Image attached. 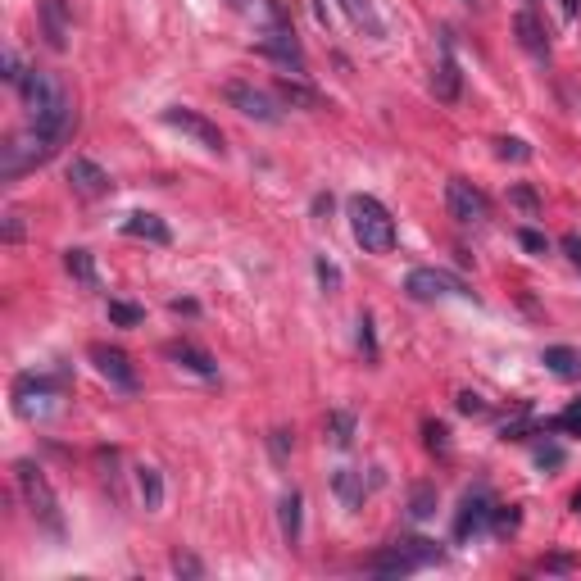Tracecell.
Masks as SVG:
<instances>
[{
    "mask_svg": "<svg viewBox=\"0 0 581 581\" xmlns=\"http://www.w3.org/2000/svg\"><path fill=\"white\" fill-rule=\"evenodd\" d=\"M19 91H23V109H28V119H32V132H41L50 146H60V141L73 132V123H78L69 87H64L55 73L32 69L28 78L19 82Z\"/></svg>",
    "mask_w": 581,
    "mask_h": 581,
    "instance_id": "cell-1",
    "label": "cell"
},
{
    "mask_svg": "<svg viewBox=\"0 0 581 581\" xmlns=\"http://www.w3.org/2000/svg\"><path fill=\"white\" fill-rule=\"evenodd\" d=\"M14 482H19L23 504H28V513L37 518V527H46L50 536H64L60 500H55V486H50V477L41 473L32 459H19V463H14Z\"/></svg>",
    "mask_w": 581,
    "mask_h": 581,
    "instance_id": "cell-2",
    "label": "cell"
},
{
    "mask_svg": "<svg viewBox=\"0 0 581 581\" xmlns=\"http://www.w3.org/2000/svg\"><path fill=\"white\" fill-rule=\"evenodd\" d=\"M350 232H355V241L364 246V255H386V250H395V218L386 214L382 200L373 196H350Z\"/></svg>",
    "mask_w": 581,
    "mask_h": 581,
    "instance_id": "cell-3",
    "label": "cell"
},
{
    "mask_svg": "<svg viewBox=\"0 0 581 581\" xmlns=\"http://www.w3.org/2000/svg\"><path fill=\"white\" fill-rule=\"evenodd\" d=\"M441 559H445L441 545L414 536V541H395V545H386V550H377L373 559H368V568L382 572V577H409V572L432 568V563H441Z\"/></svg>",
    "mask_w": 581,
    "mask_h": 581,
    "instance_id": "cell-4",
    "label": "cell"
},
{
    "mask_svg": "<svg viewBox=\"0 0 581 581\" xmlns=\"http://www.w3.org/2000/svg\"><path fill=\"white\" fill-rule=\"evenodd\" d=\"M55 400H60V386L50 382V377L23 373L19 382H14V414H19V418H28V423L46 418L50 409H55Z\"/></svg>",
    "mask_w": 581,
    "mask_h": 581,
    "instance_id": "cell-5",
    "label": "cell"
},
{
    "mask_svg": "<svg viewBox=\"0 0 581 581\" xmlns=\"http://www.w3.org/2000/svg\"><path fill=\"white\" fill-rule=\"evenodd\" d=\"M223 100L232 109H241L246 119H255V123H282V109H277V100L268 96L264 87H255V82H227Z\"/></svg>",
    "mask_w": 581,
    "mask_h": 581,
    "instance_id": "cell-6",
    "label": "cell"
},
{
    "mask_svg": "<svg viewBox=\"0 0 581 581\" xmlns=\"http://www.w3.org/2000/svg\"><path fill=\"white\" fill-rule=\"evenodd\" d=\"M164 123L168 128H178V132H187L196 146H205L209 155H223V132H218V123H209L205 114H196V109H187V105H168L164 109Z\"/></svg>",
    "mask_w": 581,
    "mask_h": 581,
    "instance_id": "cell-7",
    "label": "cell"
},
{
    "mask_svg": "<svg viewBox=\"0 0 581 581\" xmlns=\"http://www.w3.org/2000/svg\"><path fill=\"white\" fill-rule=\"evenodd\" d=\"M404 291L414 300H445V296H473L468 286L459 282L454 273H445V268H414V273L404 277Z\"/></svg>",
    "mask_w": 581,
    "mask_h": 581,
    "instance_id": "cell-8",
    "label": "cell"
},
{
    "mask_svg": "<svg viewBox=\"0 0 581 581\" xmlns=\"http://www.w3.org/2000/svg\"><path fill=\"white\" fill-rule=\"evenodd\" d=\"M445 209H450V218L454 223H463V227H477L486 218V196L473 187V182H463V178H450L445 182Z\"/></svg>",
    "mask_w": 581,
    "mask_h": 581,
    "instance_id": "cell-9",
    "label": "cell"
},
{
    "mask_svg": "<svg viewBox=\"0 0 581 581\" xmlns=\"http://www.w3.org/2000/svg\"><path fill=\"white\" fill-rule=\"evenodd\" d=\"M91 355V364H96V373L105 377V382H114L119 386V391H137V373H132V359L123 355L119 345H91L87 350Z\"/></svg>",
    "mask_w": 581,
    "mask_h": 581,
    "instance_id": "cell-10",
    "label": "cell"
},
{
    "mask_svg": "<svg viewBox=\"0 0 581 581\" xmlns=\"http://www.w3.org/2000/svg\"><path fill=\"white\" fill-rule=\"evenodd\" d=\"M50 155H55V146H50L41 132H32V137H14L10 146H5V164H0V173H5V178H19L23 168L41 164V159H50Z\"/></svg>",
    "mask_w": 581,
    "mask_h": 581,
    "instance_id": "cell-11",
    "label": "cell"
},
{
    "mask_svg": "<svg viewBox=\"0 0 581 581\" xmlns=\"http://www.w3.org/2000/svg\"><path fill=\"white\" fill-rule=\"evenodd\" d=\"M69 187L78 191V196H87V200H100V196H109L114 191V182H109V173L96 164V159H69Z\"/></svg>",
    "mask_w": 581,
    "mask_h": 581,
    "instance_id": "cell-12",
    "label": "cell"
},
{
    "mask_svg": "<svg viewBox=\"0 0 581 581\" xmlns=\"http://www.w3.org/2000/svg\"><path fill=\"white\" fill-rule=\"evenodd\" d=\"M491 495L486 491H473L468 495V500H463V509H459V518H454V536H459V541H468V536H477L486 527V522H491Z\"/></svg>",
    "mask_w": 581,
    "mask_h": 581,
    "instance_id": "cell-13",
    "label": "cell"
},
{
    "mask_svg": "<svg viewBox=\"0 0 581 581\" xmlns=\"http://www.w3.org/2000/svg\"><path fill=\"white\" fill-rule=\"evenodd\" d=\"M513 37H518V46L532 55V60H550V37H545L541 19H536L532 10H522L518 19H513Z\"/></svg>",
    "mask_w": 581,
    "mask_h": 581,
    "instance_id": "cell-14",
    "label": "cell"
},
{
    "mask_svg": "<svg viewBox=\"0 0 581 581\" xmlns=\"http://www.w3.org/2000/svg\"><path fill=\"white\" fill-rule=\"evenodd\" d=\"M123 237H137V241H155V246H168L173 232L159 214H128L123 218Z\"/></svg>",
    "mask_w": 581,
    "mask_h": 581,
    "instance_id": "cell-15",
    "label": "cell"
},
{
    "mask_svg": "<svg viewBox=\"0 0 581 581\" xmlns=\"http://www.w3.org/2000/svg\"><path fill=\"white\" fill-rule=\"evenodd\" d=\"M259 50L273 55V60H286V64H296V69H305V50H300V41L291 37V28H273L264 41H259Z\"/></svg>",
    "mask_w": 581,
    "mask_h": 581,
    "instance_id": "cell-16",
    "label": "cell"
},
{
    "mask_svg": "<svg viewBox=\"0 0 581 581\" xmlns=\"http://www.w3.org/2000/svg\"><path fill=\"white\" fill-rule=\"evenodd\" d=\"M168 359H173V364H182V368H191V373H200V377H214L218 373V364L214 359L205 355V350H200V345H191V341H173L164 350Z\"/></svg>",
    "mask_w": 581,
    "mask_h": 581,
    "instance_id": "cell-17",
    "label": "cell"
},
{
    "mask_svg": "<svg viewBox=\"0 0 581 581\" xmlns=\"http://www.w3.org/2000/svg\"><path fill=\"white\" fill-rule=\"evenodd\" d=\"M41 23H46L50 50L69 46V10H64V0H46V5H41Z\"/></svg>",
    "mask_w": 581,
    "mask_h": 581,
    "instance_id": "cell-18",
    "label": "cell"
},
{
    "mask_svg": "<svg viewBox=\"0 0 581 581\" xmlns=\"http://www.w3.org/2000/svg\"><path fill=\"white\" fill-rule=\"evenodd\" d=\"M459 87H463V78H459V64H454V55L445 50L441 55V64H436V73H432V91L441 100H459Z\"/></svg>",
    "mask_w": 581,
    "mask_h": 581,
    "instance_id": "cell-19",
    "label": "cell"
},
{
    "mask_svg": "<svg viewBox=\"0 0 581 581\" xmlns=\"http://www.w3.org/2000/svg\"><path fill=\"white\" fill-rule=\"evenodd\" d=\"M277 96L282 100H291V105H300V109H323V96L318 91H309L305 82H296V78H277Z\"/></svg>",
    "mask_w": 581,
    "mask_h": 581,
    "instance_id": "cell-20",
    "label": "cell"
},
{
    "mask_svg": "<svg viewBox=\"0 0 581 581\" xmlns=\"http://www.w3.org/2000/svg\"><path fill=\"white\" fill-rule=\"evenodd\" d=\"M341 5H345V14H350V19L368 32V37H386L382 19H377V10H373V0H341Z\"/></svg>",
    "mask_w": 581,
    "mask_h": 581,
    "instance_id": "cell-21",
    "label": "cell"
},
{
    "mask_svg": "<svg viewBox=\"0 0 581 581\" xmlns=\"http://www.w3.org/2000/svg\"><path fill=\"white\" fill-rule=\"evenodd\" d=\"M137 486H141V504L155 513L164 504V477H159V468H137Z\"/></svg>",
    "mask_w": 581,
    "mask_h": 581,
    "instance_id": "cell-22",
    "label": "cell"
},
{
    "mask_svg": "<svg viewBox=\"0 0 581 581\" xmlns=\"http://www.w3.org/2000/svg\"><path fill=\"white\" fill-rule=\"evenodd\" d=\"M327 436H332L336 450H345V445L355 441V414H345V409H332V414H327Z\"/></svg>",
    "mask_w": 581,
    "mask_h": 581,
    "instance_id": "cell-23",
    "label": "cell"
},
{
    "mask_svg": "<svg viewBox=\"0 0 581 581\" xmlns=\"http://www.w3.org/2000/svg\"><path fill=\"white\" fill-rule=\"evenodd\" d=\"M332 491L341 495L345 509H355V504L364 500V482H359V473H350V468H341V473L332 477Z\"/></svg>",
    "mask_w": 581,
    "mask_h": 581,
    "instance_id": "cell-24",
    "label": "cell"
},
{
    "mask_svg": "<svg viewBox=\"0 0 581 581\" xmlns=\"http://www.w3.org/2000/svg\"><path fill=\"white\" fill-rule=\"evenodd\" d=\"M282 536L286 545H296L300 541V495H282Z\"/></svg>",
    "mask_w": 581,
    "mask_h": 581,
    "instance_id": "cell-25",
    "label": "cell"
},
{
    "mask_svg": "<svg viewBox=\"0 0 581 581\" xmlns=\"http://www.w3.org/2000/svg\"><path fill=\"white\" fill-rule=\"evenodd\" d=\"M64 264H69V273L78 277L82 286H100L96 264H91V255H87V250H69V255H64Z\"/></svg>",
    "mask_w": 581,
    "mask_h": 581,
    "instance_id": "cell-26",
    "label": "cell"
},
{
    "mask_svg": "<svg viewBox=\"0 0 581 581\" xmlns=\"http://www.w3.org/2000/svg\"><path fill=\"white\" fill-rule=\"evenodd\" d=\"M141 318H146V309L128 305V300H109V323H119V327H137Z\"/></svg>",
    "mask_w": 581,
    "mask_h": 581,
    "instance_id": "cell-27",
    "label": "cell"
},
{
    "mask_svg": "<svg viewBox=\"0 0 581 581\" xmlns=\"http://www.w3.org/2000/svg\"><path fill=\"white\" fill-rule=\"evenodd\" d=\"M545 364H550L559 377H572V373H577V355H572V350H563V345L545 350Z\"/></svg>",
    "mask_w": 581,
    "mask_h": 581,
    "instance_id": "cell-28",
    "label": "cell"
},
{
    "mask_svg": "<svg viewBox=\"0 0 581 581\" xmlns=\"http://www.w3.org/2000/svg\"><path fill=\"white\" fill-rule=\"evenodd\" d=\"M409 513H414V518H432V513H436V491H432V486H414Z\"/></svg>",
    "mask_w": 581,
    "mask_h": 581,
    "instance_id": "cell-29",
    "label": "cell"
},
{
    "mask_svg": "<svg viewBox=\"0 0 581 581\" xmlns=\"http://www.w3.org/2000/svg\"><path fill=\"white\" fill-rule=\"evenodd\" d=\"M500 146V159H532V150H527V141H518V137H504V141H495Z\"/></svg>",
    "mask_w": 581,
    "mask_h": 581,
    "instance_id": "cell-30",
    "label": "cell"
},
{
    "mask_svg": "<svg viewBox=\"0 0 581 581\" xmlns=\"http://www.w3.org/2000/svg\"><path fill=\"white\" fill-rule=\"evenodd\" d=\"M318 282H323V291H336V286H341V273H336V264L318 259Z\"/></svg>",
    "mask_w": 581,
    "mask_h": 581,
    "instance_id": "cell-31",
    "label": "cell"
},
{
    "mask_svg": "<svg viewBox=\"0 0 581 581\" xmlns=\"http://www.w3.org/2000/svg\"><path fill=\"white\" fill-rule=\"evenodd\" d=\"M459 409H463V414H473V418H482L486 414V400H482V395H473V391H463L459 395Z\"/></svg>",
    "mask_w": 581,
    "mask_h": 581,
    "instance_id": "cell-32",
    "label": "cell"
},
{
    "mask_svg": "<svg viewBox=\"0 0 581 581\" xmlns=\"http://www.w3.org/2000/svg\"><path fill=\"white\" fill-rule=\"evenodd\" d=\"M173 572H187V577H200V572H205V568H200V563L191 559V554H173Z\"/></svg>",
    "mask_w": 581,
    "mask_h": 581,
    "instance_id": "cell-33",
    "label": "cell"
},
{
    "mask_svg": "<svg viewBox=\"0 0 581 581\" xmlns=\"http://www.w3.org/2000/svg\"><path fill=\"white\" fill-rule=\"evenodd\" d=\"M423 432H427V445H432V450H445V445H450V441H445V436H450V432H445L441 423H427Z\"/></svg>",
    "mask_w": 581,
    "mask_h": 581,
    "instance_id": "cell-34",
    "label": "cell"
},
{
    "mask_svg": "<svg viewBox=\"0 0 581 581\" xmlns=\"http://www.w3.org/2000/svg\"><path fill=\"white\" fill-rule=\"evenodd\" d=\"M359 345H364V350H368V355H373V318H359Z\"/></svg>",
    "mask_w": 581,
    "mask_h": 581,
    "instance_id": "cell-35",
    "label": "cell"
},
{
    "mask_svg": "<svg viewBox=\"0 0 581 581\" xmlns=\"http://www.w3.org/2000/svg\"><path fill=\"white\" fill-rule=\"evenodd\" d=\"M273 459H286V450H291V432H273Z\"/></svg>",
    "mask_w": 581,
    "mask_h": 581,
    "instance_id": "cell-36",
    "label": "cell"
},
{
    "mask_svg": "<svg viewBox=\"0 0 581 581\" xmlns=\"http://www.w3.org/2000/svg\"><path fill=\"white\" fill-rule=\"evenodd\" d=\"M559 427H568V432H577V436H581V404H572L568 414L559 418Z\"/></svg>",
    "mask_w": 581,
    "mask_h": 581,
    "instance_id": "cell-37",
    "label": "cell"
},
{
    "mask_svg": "<svg viewBox=\"0 0 581 581\" xmlns=\"http://www.w3.org/2000/svg\"><path fill=\"white\" fill-rule=\"evenodd\" d=\"M495 527H500V532H513V527H518V509H500L495 513Z\"/></svg>",
    "mask_w": 581,
    "mask_h": 581,
    "instance_id": "cell-38",
    "label": "cell"
},
{
    "mask_svg": "<svg viewBox=\"0 0 581 581\" xmlns=\"http://www.w3.org/2000/svg\"><path fill=\"white\" fill-rule=\"evenodd\" d=\"M518 241H522L527 250H545V237H541V232H518Z\"/></svg>",
    "mask_w": 581,
    "mask_h": 581,
    "instance_id": "cell-39",
    "label": "cell"
},
{
    "mask_svg": "<svg viewBox=\"0 0 581 581\" xmlns=\"http://www.w3.org/2000/svg\"><path fill=\"white\" fill-rule=\"evenodd\" d=\"M23 237V218L10 214V223H5V241H19Z\"/></svg>",
    "mask_w": 581,
    "mask_h": 581,
    "instance_id": "cell-40",
    "label": "cell"
},
{
    "mask_svg": "<svg viewBox=\"0 0 581 581\" xmlns=\"http://www.w3.org/2000/svg\"><path fill=\"white\" fill-rule=\"evenodd\" d=\"M513 200H518V205L527 209V214H532V209H536V196H532V191H527V187H518V191H513Z\"/></svg>",
    "mask_w": 581,
    "mask_h": 581,
    "instance_id": "cell-41",
    "label": "cell"
},
{
    "mask_svg": "<svg viewBox=\"0 0 581 581\" xmlns=\"http://www.w3.org/2000/svg\"><path fill=\"white\" fill-rule=\"evenodd\" d=\"M536 459H541V468H545V463H550V468H554V463H563V450H541V454H536Z\"/></svg>",
    "mask_w": 581,
    "mask_h": 581,
    "instance_id": "cell-42",
    "label": "cell"
},
{
    "mask_svg": "<svg viewBox=\"0 0 581 581\" xmlns=\"http://www.w3.org/2000/svg\"><path fill=\"white\" fill-rule=\"evenodd\" d=\"M563 246H568V255H572V264H581V241H577V237H568V241H563Z\"/></svg>",
    "mask_w": 581,
    "mask_h": 581,
    "instance_id": "cell-43",
    "label": "cell"
},
{
    "mask_svg": "<svg viewBox=\"0 0 581 581\" xmlns=\"http://www.w3.org/2000/svg\"><path fill=\"white\" fill-rule=\"evenodd\" d=\"M545 568H550V572H568L572 559H545Z\"/></svg>",
    "mask_w": 581,
    "mask_h": 581,
    "instance_id": "cell-44",
    "label": "cell"
},
{
    "mask_svg": "<svg viewBox=\"0 0 581 581\" xmlns=\"http://www.w3.org/2000/svg\"><path fill=\"white\" fill-rule=\"evenodd\" d=\"M563 5V14H568V19H577V10H581V0H559Z\"/></svg>",
    "mask_w": 581,
    "mask_h": 581,
    "instance_id": "cell-45",
    "label": "cell"
},
{
    "mask_svg": "<svg viewBox=\"0 0 581 581\" xmlns=\"http://www.w3.org/2000/svg\"><path fill=\"white\" fill-rule=\"evenodd\" d=\"M227 5H232V10H250V0H227Z\"/></svg>",
    "mask_w": 581,
    "mask_h": 581,
    "instance_id": "cell-46",
    "label": "cell"
},
{
    "mask_svg": "<svg viewBox=\"0 0 581 581\" xmlns=\"http://www.w3.org/2000/svg\"><path fill=\"white\" fill-rule=\"evenodd\" d=\"M572 509H577V513H581V491H577V495H572Z\"/></svg>",
    "mask_w": 581,
    "mask_h": 581,
    "instance_id": "cell-47",
    "label": "cell"
},
{
    "mask_svg": "<svg viewBox=\"0 0 581 581\" xmlns=\"http://www.w3.org/2000/svg\"><path fill=\"white\" fill-rule=\"evenodd\" d=\"M463 5H477V0H463Z\"/></svg>",
    "mask_w": 581,
    "mask_h": 581,
    "instance_id": "cell-48",
    "label": "cell"
}]
</instances>
